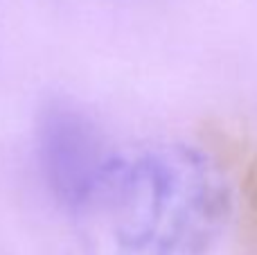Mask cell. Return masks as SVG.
<instances>
[{"label": "cell", "mask_w": 257, "mask_h": 255, "mask_svg": "<svg viewBox=\"0 0 257 255\" xmlns=\"http://www.w3.org/2000/svg\"><path fill=\"white\" fill-rule=\"evenodd\" d=\"M34 143L50 194L75 215L88 208L120 156L97 122L63 99H54L39 113Z\"/></svg>", "instance_id": "7a4b0ae2"}, {"label": "cell", "mask_w": 257, "mask_h": 255, "mask_svg": "<svg viewBox=\"0 0 257 255\" xmlns=\"http://www.w3.org/2000/svg\"><path fill=\"white\" fill-rule=\"evenodd\" d=\"M235 210L226 170L185 143L120 154L81 215L99 219L122 255H208Z\"/></svg>", "instance_id": "6da1fadb"}]
</instances>
